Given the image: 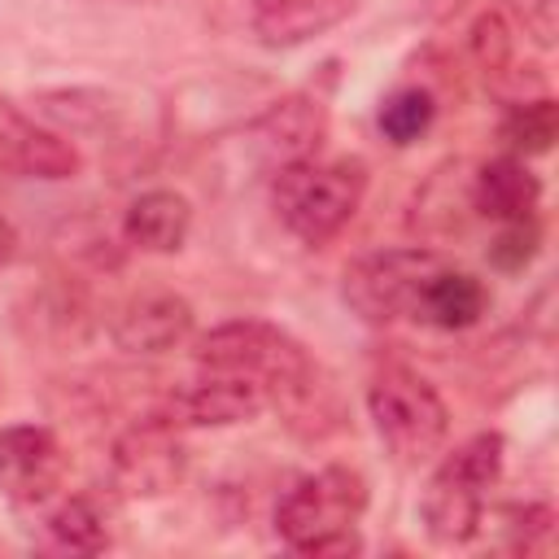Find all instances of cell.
<instances>
[{
	"instance_id": "1",
	"label": "cell",
	"mask_w": 559,
	"mask_h": 559,
	"mask_svg": "<svg viewBox=\"0 0 559 559\" xmlns=\"http://www.w3.org/2000/svg\"><path fill=\"white\" fill-rule=\"evenodd\" d=\"M502 467H507V441L493 428L472 432L454 450H445L419 493L424 537L441 550H459L476 542V533L485 528L489 489L502 480Z\"/></svg>"
},
{
	"instance_id": "2",
	"label": "cell",
	"mask_w": 559,
	"mask_h": 559,
	"mask_svg": "<svg viewBox=\"0 0 559 559\" xmlns=\"http://www.w3.org/2000/svg\"><path fill=\"white\" fill-rule=\"evenodd\" d=\"M371 489L367 476L349 463H328L319 472H306L293 480L275 502V533L293 555L332 559V555H358V520L367 515Z\"/></svg>"
},
{
	"instance_id": "3",
	"label": "cell",
	"mask_w": 559,
	"mask_h": 559,
	"mask_svg": "<svg viewBox=\"0 0 559 559\" xmlns=\"http://www.w3.org/2000/svg\"><path fill=\"white\" fill-rule=\"evenodd\" d=\"M367 183L371 175L358 157H301L271 170V210L293 240L319 249L354 223Z\"/></svg>"
},
{
	"instance_id": "4",
	"label": "cell",
	"mask_w": 559,
	"mask_h": 559,
	"mask_svg": "<svg viewBox=\"0 0 559 559\" xmlns=\"http://www.w3.org/2000/svg\"><path fill=\"white\" fill-rule=\"evenodd\" d=\"M445 262L450 258L432 245L376 249V253H362L345 266L341 297L371 328H393V323L424 328L428 293H432V280L441 275Z\"/></svg>"
},
{
	"instance_id": "5",
	"label": "cell",
	"mask_w": 559,
	"mask_h": 559,
	"mask_svg": "<svg viewBox=\"0 0 559 559\" xmlns=\"http://www.w3.org/2000/svg\"><path fill=\"white\" fill-rule=\"evenodd\" d=\"M367 415L397 467H419L441 454L450 437V406L415 367L389 362L367 380Z\"/></svg>"
},
{
	"instance_id": "6",
	"label": "cell",
	"mask_w": 559,
	"mask_h": 559,
	"mask_svg": "<svg viewBox=\"0 0 559 559\" xmlns=\"http://www.w3.org/2000/svg\"><path fill=\"white\" fill-rule=\"evenodd\" d=\"M188 476L183 428H175L162 411L131 419L109 445V489L127 502H153L179 489Z\"/></svg>"
},
{
	"instance_id": "7",
	"label": "cell",
	"mask_w": 559,
	"mask_h": 559,
	"mask_svg": "<svg viewBox=\"0 0 559 559\" xmlns=\"http://www.w3.org/2000/svg\"><path fill=\"white\" fill-rule=\"evenodd\" d=\"M306 358H310V345L271 319H227L192 341V362L201 371L249 376L262 389H271L280 376H288Z\"/></svg>"
},
{
	"instance_id": "8",
	"label": "cell",
	"mask_w": 559,
	"mask_h": 559,
	"mask_svg": "<svg viewBox=\"0 0 559 559\" xmlns=\"http://www.w3.org/2000/svg\"><path fill=\"white\" fill-rule=\"evenodd\" d=\"M70 472V454L48 424L17 419L0 428V493L13 507H48Z\"/></svg>"
},
{
	"instance_id": "9",
	"label": "cell",
	"mask_w": 559,
	"mask_h": 559,
	"mask_svg": "<svg viewBox=\"0 0 559 559\" xmlns=\"http://www.w3.org/2000/svg\"><path fill=\"white\" fill-rule=\"evenodd\" d=\"M266 411H275L297 441H328L349 428V397L314 354L266 389Z\"/></svg>"
},
{
	"instance_id": "10",
	"label": "cell",
	"mask_w": 559,
	"mask_h": 559,
	"mask_svg": "<svg viewBox=\"0 0 559 559\" xmlns=\"http://www.w3.org/2000/svg\"><path fill=\"white\" fill-rule=\"evenodd\" d=\"M175 428H236L266 411V389L249 376L231 371H201L175 384L157 406Z\"/></svg>"
},
{
	"instance_id": "11",
	"label": "cell",
	"mask_w": 559,
	"mask_h": 559,
	"mask_svg": "<svg viewBox=\"0 0 559 559\" xmlns=\"http://www.w3.org/2000/svg\"><path fill=\"white\" fill-rule=\"evenodd\" d=\"M197 332V310L188 297H179L175 288H140L131 293L114 319H109V341L114 349L131 354V358H157L170 354L179 345H188Z\"/></svg>"
},
{
	"instance_id": "12",
	"label": "cell",
	"mask_w": 559,
	"mask_h": 559,
	"mask_svg": "<svg viewBox=\"0 0 559 559\" xmlns=\"http://www.w3.org/2000/svg\"><path fill=\"white\" fill-rule=\"evenodd\" d=\"M0 170L17 175V179L61 183V179H74L83 170V153L74 148L70 135L44 127L22 105L0 96Z\"/></svg>"
},
{
	"instance_id": "13",
	"label": "cell",
	"mask_w": 559,
	"mask_h": 559,
	"mask_svg": "<svg viewBox=\"0 0 559 559\" xmlns=\"http://www.w3.org/2000/svg\"><path fill=\"white\" fill-rule=\"evenodd\" d=\"M245 140L271 170L301 157H319L328 140V105L319 92H288L245 127Z\"/></svg>"
},
{
	"instance_id": "14",
	"label": "cell",
	"mask_w": 559,
	"mask_h": 559,
	"mask_svg": "<svg viewBox=\"0 0 559 559\" xmlns=\"http://www.w3.org/2000/svg\"><path fill=\"white\" fill-rule=\"evenodd\" d=\"M358 9H362V0H249L245 22L262 48L288 52V48H306V44L332 35Z\"/></svg>"
},
{
	"instance_id": "15",
	"label": "cell",
	"mask_w": 559,
	"mask_h": 559,
	"mask_svg": "<svg viewBox=\"0 0 559 559\" xmlns=\"http://www.w3.org/2000/svg\"><path fill=\"white\" fill-rule=\"evenodd\" d=\"M542 210V179L533 175L528 157L498 153L472 170V214L489 223H520L537 218Z\"/></svg>"
},
{
	"instance_id": "16",
	"label": "cell",
	"mask_w": 559,
	"mask_h": 559,
	"mask_svg": "<svg viewBox=\"0 0 559 559\" xmlns=\"http://www.w3.org/2000/svg\"><path fill=\"white\" fill-rule=\"evenodd\" d=\"M192 236V201L179 188H144L122 210V240L140 253H179Z\"/></svg>"
},
{
	"instance_id": "17",
	"label": "cell",
	"mask_w": 559,
	"mask_h": 559,
	"mask_svg": "<svg viewBox=\"0 0 559 559\" xmlns=\"http://www.w3.org/2000/svg\"><path fill=\"white\" fill-rule=\"evenodd\" d=\"M44 533L66 555H100L109 546V511L96 493H57L44 515Z\"/></svg>"
},
{
	"instance_id": "18",
	"label": "cell",
	"mask_w": 559,
	"mask_h": 559,
	"mask_svg": "<svg viewBox=\"0 0 559 559\" xmlns=\"http://www.w3.org/2000/svg\"><path fill=\"white\" fill-rule=\"evenodd\" d=\"M437 114H441V105H437V92H432V87H424V83H402V87H393V92L380 100V109H376V131H380L393 148H411V144H419V140L437 127Z\"/></svg>"
},
{
	"instance_id": "19",
	"label": "cell",
	"mask_w": 559,
	"mask_h": 559,
	"mask_svg": "<svg viewBox=\"0 0 559 559\" xmlns=\"http://www.w3.org/2000/svg\"><path fill=\"white\" fill-rule=\"evenodd\" d=\"M459 210H472V175H463V166H441L415 192L411 223L424 236H445V231H459Z\"/></svg>"
},
{
	"instance_id": "20",
	"label": "cell",
	"mask_w": 559,
	"mask_h": 559,
	"mask_svg": "<svg viewBox=\"0 0 559 559\" xmlns=\"http://www.w3.org/2000/svg\"><path fill=\"white\" fill-rule=\"evenodd\" d=\"M507 153H520V157H542L550 153L555 135H559V105L555 96H524L515 105H507L502 114V127H498Z\"/></svg>"
},
{
	"instance_id": "21",
	"label": "cell",
	"mask_w": 559,
	"mask_h": 559,
	"mask_svg": "<svg viewBox=\"0 0 559 559\" xmlns=\"http://www.w3.org/2000/svg\"><path fill=\"white\" fill-rule=\"evenodd\" d=\"M467 52L476 61V70L485 79H507L515 66V26L502 9H485L476 13V22L467 26Z\"/></svg>"
},
{
	"instance_id": "22",
	"label": "cell",
	"mask_w": 559,
	"mask_h": 559,
	"mask_svg": "<svg viewBox=\"0 0 559 559\" xmlns=\"http://www.w3.org/2000/svg\"><path fill=\"white\" fill-rule=\"evenodd\" d=\"M555 507L533 498V502H507L498 511V528H502V542L507 550L515 555H546L555 546Z\"/></svg>"
},
{
	"instance_id": "23",
	"label": "cell",
	"mask_w": 559,
	"mask_h": 559,
	"mask_svg": "<svg viewBox=\"0 0 559 559\" xmlns=\"http://www.w3.org/2000/svg\"><path fill=\"white\" fill-rule=\"evenodd\" d=\"M542 249V223L537 218H520V223H498V236L489 245V262L502 275L524 271Z\"/></svg>"
},
{
	"instance_id": "24",
	"label": "cell",
	"mask_w": 559,
	"mask_h": 559,
	"mask_svg": "<svg viewBox=\"0 0 559 559\" xmlns=\"http://www.w3.org/2000/svg\"><path fill=\"white\" fill-rule=\"evenodd\" d=\"M524 26L537 35L542 48L555 44V0H524Z\"/></svg>"
},
{
	"instance_id": "25",
	"label": "cell",
	"mask_w": 559,
	"mask_h": 559,
	"mask_svg": "<svg viewBox=\"0 0 559 559\" xmlns=\"http://www.w3.org/2000/svg\"><path fill=\"white\" fill-rule=\"evenodd\" d=\"M13 253H17V227H13V218L0 210V266H9Z\"/></svg>"
},
{
	"instance_id": "26",
	"label": "cell",
	"mask_w": 559,
	"mask_h": 559,
	"mask_svg": "<svg viewBox=\"0 0 559 559\" xmlns=\"http://www.w3.org/2000/svg\"><path fill=\"white\" fill-rule=\"evenodd\" d=\"M109 4H166V0H109Z\"/></svg>"
}]
</instances>
